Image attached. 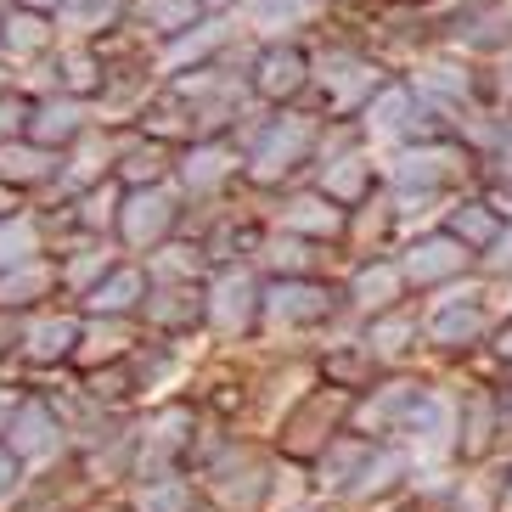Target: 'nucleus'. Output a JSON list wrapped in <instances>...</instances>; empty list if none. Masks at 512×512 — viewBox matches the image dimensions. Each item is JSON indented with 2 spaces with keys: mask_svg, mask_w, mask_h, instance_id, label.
<instances>
[{
  "mask_svg": "<svg viewBox=\"0 0 512 512\" xmlns=\"http://www.w3.org/2000/svg\"><path fill=\"white\" fill-rule=\"evenodd\" d=\"M310 57H304L299 40H265L254 57V74H248V85H254L259 102H293V96L310 85Z\"/></svg>",
  "mask_w": 512,
  "mask_h": 512,
  "instance_id": "obj_6",
  "label": "nucleus"
},
{
  "mask_svg": "<svg viewBox=\"0 0 512 512\" xmlns=\"http://www.w3.org/2000/svg\"><path fill=\"white\" fill-rule=\"evenodd\" d=\"M467 164H473L467 147L428 136V141H417V147H406L394 158L389 181H394V192H445V186H456L467 175Z\"/></svg>",
  "mask_w": 512,
  "mask_h": 512,
  "instance_id": "obj_2",
  "label": "nucleus"
},
{
  "mask_svg": "<svg viewBox=\"0 0 512 512\" xmlns=\"http://www.w3.org/2000/svg\"><path fill=\"white\" fill-rule=\"evenodd\" d=\"M242 6V23L259 34V40H287L293 29L316 23L327 12V0H237Z\"/></svg>",
  "mask_w": 512,
  "mask_h": 512,
  "instance_id": "obj_17",
  "label": "nucleus"
},
{
  "mask_svg": "<svg viewBox=\"0 0 512 512\" xmlns=\"http://www.w3.org/2000/svg\"><path fill=\"white\" fill-rule=\"evenodd\" d=\"M17 479H23V462H17V456L6 451V445H0V496H12Z\"/></svg>",
  "mask_w": 512,
  "mask_h": 512,
  "instance_id": "obj_43",
  "label": "nucleus"
},
{
  "mask_svg": "<svg viewBox=\"0 0 512 512\" xmlns=\"http://www.w3.org/2000/svg\"><path fill=\"white\" fill-rule=\"evenodd\" d=\"M203 316L220 332H248L259 316V282L248 271H220L214 287H203Z\"/></svg>",
  "mask_w": 512,
  "mask_h": 512,
  "instance_id": "obj_9",
  "label": "nucleus"
},
{
  "mask_svg": "<svg viewBox=\"0 0 512 512\" xmlns=\"http://www.w3.org/2000/svg\"><path fill=\"white\" fill-rule=\"evenodd\" d=\"M276 226L293 231V237H310V242H332V237H344L349 209L332 203L327 192H299V197H287L282 209H276Z\"/></svg>",
  "mask_w": 512,
  "mask_h": 512,
  "instance_id": "obj_13",
  "label": "nucleus"
},
{
  "mask_svg": "<svg viewBox=\"0 0 512 512\" xmlns=\"http://www.w3.org/2000/svg\"><path fill=\"white\" fill-rule=\"evenodd\" d=\"M456 512H484V496H479V490H467V496H456Z\"/></svg>",
  "mask_w": 512,
  "mask_h": 512,
  "instance_id": "obj_45",
  "label": "nucleus"
},
{
  "mask_svg": "<svg viewBox=\"0 0 512 512\" xmlns=\"http://www.w3.org/2000/svg\"><path fill=\"white\" fill-rule=\"evenodd\" d=\"M259 259L282 276H316L321 271V254L310 237H293V231H276V237L259 242Z\"/></svg>",
  "mask_w": 512,
  "mask_h": 512,
  "instance_id": "obj_29",
  "label": "nucleus"
},
{
  "mask_svg": "<svg viewBox=\"0 0 512 512\" xmlns=\"http://www.w3.org/2000/svg\"><path fill=\"white\" fill-rule=\"evenodd\" d=\"M147 316L158 321V327H192L197 316H203V287H192V282H175V276H169V282H158L152 287L147 282Z\"/></svg>",
  "mask_w": 512,
  "mask_h": 512,
  "instance_id": "obj_24",
  "label": "nucleus"
},
{
  "mask_svg": "<svg viewBox=\"0 0 512 512\" xmlns=\"http://www.w3.org/2000/svg\"><path fill=\"white\" fill-rule=\"evenodd\" d=\"M6 434H12L6 451H12L17 462H40V456H51L62 445V422L46 400H23V406H12V417H6Z\"/></svg>",
  "mask_w": 512,
  "mask_h": 512,
  "instance_id": "obj_14",
  "label": "nucleus"
},
{
  "mask_svg": "<svg viewBox=\"0 0 512 512\" xmlns=\"http://www.w3.org/2000/svg\"><path fill=\"white\" fill-rule=\"evenodd\" d=\"M51 282H57V265H51V259H40V254L12 259V265L0 271V310H23V304L46 299Z\"/></svg>",
  "mask_w": 512,
  "mask_h": 512,
  "instance_id": "obj_22",
  "label": "nucleus"
},
{
  "mask_svg": "<svg viewBox=\"0 0 512 512\" xmlns=\"http://www.w3.org/2000/svg\"><path fill=\"white\" fill-rule=\"evenodd\" d=\"M501 91H512V57L501 62Z\"/></svg>",
  "mask_w": 512,
  "mask_h": 512,
  "instance_id": "obj_49",
  "label": "nucleus"
},
{
  "mask_svg": "<svg viewBox=\"0 0 512 512\" xmlns=\"http://www.w3.org/2000/svg\"><path fill=\"white\" fill-rule=\"evenodd\" d=\"M0 91H6V68H0Z\"/></svg>",
  "mask_w": 512,
  "mask_h": 512,
  "instance_id": "obj_53",
  "label": "nucleus"
},
{
  "mask_svg": "<svg viewBox=\"0 0 512 512\" xmlns=\"http://www.w3.org/2000/svg\"><path fill=\"white\" fill-rule=\"evenodd\" d=\"M400 293H406V276H400V265H394V259L361 265V271H355V282H349V299L361 304L366 316H377V310L400 304Z\"/></svg>",
  "mask_w": 512,
  "mask_h": 512,
  "instance_id": "obj_25",
  "label": "nucleus"
},
{
  "mask_svg": "<svg viewBox=\"0 0 512 512\" xmlns=\"http://www.w3.org/2000/svg\"><path fill=\"white\" fill-rule=\"evenodd\" d=\"M17 6H34V12H51V6H57V0H17Z\"/></svg>",
  "mask_w": 512,
  "mask_h": 512,
  "instance_id": "obj_50",
  "label": "nucleus"
},
{
  "mask_svg": "<svg viewBox=\"0 0 512 512\" xmlns=\"http://www.w3.org/2000/svg\"><path fill=\"white\" fill-rule=\"evenodd\" d=\"M237 169H242L237 147H226L220 136H197L192 147H186V158L175 164V175H181V186L192 197H209V192H220Z\"/></svg>",
  "mask_w": 512,
  "mask_h": 512,
  "instance_id": "obj_11",
  "label": "nucleus"
},
{
  "mask_svg": "<svg viewBox=\"0 0 512 512\" xmlns=\"http://www.w3.org/2000/svg\"><path fill=\"white\" fill-rule=\"evenodd\" d=\"M372 456V439H338L321 456V490H349V479L361 473V462Z\"/></svg>",
  "mask_w": 512,
  "mask_h": 512,
  "instance_id": "obj_33",
  "label": "nucleus"
},
{
  "mask_svg": "<svg viewBox=\"0 0 512 512\" xmlns=\"http://www.w3.org/2000/svg\"><path fill=\"white\" fill-rule=\"evenodd\" d=\"M12 406H17L12 394H0V434H6V417H12Z\"/></svg>",
  "mask_w": 512,
  "mask_h": 512,
  "instance_id": "obj_47",
  "label": "nucleus"
},
{
  "mask_svg": "<svg viewBox=\"0 0 512 512\" xmlns=\"http://www.w3.org/2000/svg\"><path fill=\"white\" fill-rule=\"evenodd\" d=\"M490 422H496V400H490V394H473V400H467V428L456 422V428L467 434V445H462L467 456H484V445H490Z\"/></svg>",
  "mask_w": 512,
  "mask_h": 512,
  "instance_id": "obj_38",
  "label": "nucleus"
},
{
  "mask_svg": "<svg viewBox=\"0 0 512 512\" xmlns=\"http://www.w3.org/2000/svg\"><path fill=\"white\" fill-rule=\"evenodd\" d=\"M316 147H321V124L304 119V113H282V119H271L254 136L242 169H248V181L254 186H276V181H287V175H293Z\"/></svg>",
  "mask_w": 512,
  "mask_h": 512,
  "instance_id": "obj_1",
  "label": "nucleus"
},
{
  "mask_svg": "<svg viewBox=\"0 0 512 512\" xmlns=\"http://www.w3.org/2000/svg\"><path fill=\"white\" fill-rule=\"evenodd\" d=\"M130 12V0H57L51 6V23L74 40H96V34L119 29V17Z\"/></svg>",
  "mask_w": 512,
  "mask_h": 512,
  "instance_id": "obj_21",
  "label": "nucleus"
},
{
  "mask_svg": "<svg viewBox=\"0 0 512 512\" xmlns=\"http://www.w3.org/2000/svg\"><path fill=\"white\" fill-rule=\"evenodd\" d=\"M321 91H327V113L332 119H349V113H361L366 96L383 85V68H377L372 57H355V51H332L327 62H321Z\"/></svg>",
  "mask_w": 512,
  "mask_h": 512,
  "instance_id": "obj_5",
  "label": "nucleus"
},
{
  "mask_svg": "<svg viewBox=\"0 0 512 512\" xmlns=\"http://www.w3.org/2000/svg\"><path fill=\"white\" fill-rule=\"evenodd\" d=\"M113 214H119V186H91V192L79 197V231H113Z\"/></svg>",
  "mask_w": 512,
  "mask_h": 512,
  "instance_id": "obj_37",
  "label": "nucleus"
},
{
  "mask_svg": "<svg viewBox=\"0 0 512 512\" xmlns=\"http://www.w3.org/2000/svg\"><path fill=\"white\" fill-rule=\"evenodd\" d=\"M107 265H113V254H107V248H91V254H79L74 265H68V271H57V282H68V287H91L96 276L107 271Z\"/></svg>",
  "mask_w": 512,
  "mask_h": 512,
  "instance_id": "obj_40",
  "label": "nucleus"
},
{
  "mask_svg": "<svg viewBox=\"0 0 512 512\" xmlns=\"http://www.w3.org/2000/svg\"><path fill=\"white\" fill-rule=\"evenodd\" d=\"M6 316H12V310H0V349H12L6 338H17V321H6Z\"/></svg>",
  "mask_w": 512,
  "mask_h": 512,
  "instance_id": "obj_46",
  "label": "nucleus"
},
{
  "mask_svg": "<svg viewBox=\"0 0 512 512\" xmlns=\"http://www.w3.org/2000/svg\"><path fill=\"white\" fill-rule=\"evenodd\" d=\"M175 220H181V209H175V192H164V181L158 186H130V192H119V214H113V231L124 237V248H164L169 231H175Z\"/></svg>",
  "mask_w": 512,
  "mask_h": 512,
  "instance_id": "obj_3",
  "label": "nucleus"
},
{
  "mask_svg": "<svg viewBox=\"0 0 512 512\" xmlns=\"http://www.w3.org/2000/svg\"><path fill=\"white\" fill-rule=\"evenodd\" d=\"M192 439V411H181V406H169V411H158V417L147 422V451L141 456H152V462H164V456H175Z\"/></svg>",
  "mask_w": 512,
  "mask_h": 512,
  "instance_id": "obj_34",
  "label": "nucleus"
},
{
  "mask_svg": "<svg viewBox=\"0 0 512 512\" xmlns=\"http://www.w3.org/2000/svg\"><path fill=\"white\" fill-rule=\"evenodd\" d=\"M57 68H62V91L68 96H96L107 85V62L91 40H74V46L57 57Z\"/></svg>",
  "mask_w": 512,
  "mask_h": 512,
  "instance_id": "obj_26",
  "label": "nucleus"
},
{
  "mask_svg": "<svg viewBox=\"0 0 512 512\" xmlns=\"http://www.w3.org/2000/svg\"><path fill=\"white\" fill-rule=\"evenodd\" d=\"M203 12H226V6H237V0H197Z\"/></svg>",
  "mask_w": 512,
  "mask_h": 512,
  "instance_id": "obj_48",
  "label": "nucleus"
},
{
  "mask_svg": "<svg viewBox=\"0 0 512 512\" xmlns=\"http://www.w3.org/2000/svg\"><path fill=\"white\" fill-rule=\"evenodd\" d=\"M484 327H490V316H484V293L479 287H462V293H445V299L434 304V316H428V344L439 349H467L473 338H484Z\"/></svg>",
  "mask_w": 512,
  "mask_h": 512,
  "instance_id": "obj_8",
  "label": "nucleus"
},
{
  "mask_svg": "<svg viewBox=\"0 0 512 512\" xmlns=\"http://www.w3.org/2000/svg\"><path fill=\"white\" fill-rule=\"evenodd\" d=\"M220 46H226V23H220V17H214V23H203V17H197L192 29L169 34V57H164V68H186V62H192V68H203V62H209Z\"/></svg>",
  "mask_w": 512,
  "mask_h": 512,
  "instance_id": "obj_27",
  "label": "nucleus"
},
{
  "mask_svg": "<svg viewBox=\"0 0 512 512\" xmlns=\"http://www.w3.org/2000/svg\"><path fill=\"white\" fill-rule=\"evenodd\" d=\"M406 473V456L400 451H372L361 462V473L349 479V496L355 501H372V496H383V490H394V479Z\"/></svg>",
  "mask_w": 512,
  "mask_h": 512,
  "instance_id": "obj_32",
  "label": "nucleus"
},
{
  "mask_svg": "<svg viewBox=\"0 0 512 512\" xmlns=\"http://www.w3.org/2000/svg\"><path fill=\"white\" fill-rule=\"evenodd\" d=\"M136 12H141V23H147L152 34H181V29H192L197 17H203V6L197 0H136Z\"/></svg>",
  "mask_w": 512,
  "mask_h": 512,
  "instance_id": "obj_35",
  "label": "nucleus"
},
{
  "mask_svg": "<svg viewBox=\"0 0 512 512\" xmlns=\"http://www.w3.org/2000/svg\"><path fill=\"white\" fill-rule=\"evenodd\" d=\"M501 220H507V209L484 203V197H462V203H451V214H445V231H451L462 248L484 254V248H490V237L501 231Z\"/></svg>",
  "mask_w": 512,
  "mask_h": 512,
  "instance_id": "obj_23",
  "label": "nucleus"
},
{
  "mask_svg": "<svg viewBox=\"0 0 512 512\" xmlns=\"http://www.w3.org/2000/svg\"><path fill=\"white\" fill-rule=\"evenodd\" d=\"M23 119H29V102H23V96H6V91H0V141L23 136Z\"/></svg>",
  "mask_w": 512,
  "mask_h": 512,
  "instance_id": "obj_41",
  "label": "nucleus"
},
{
  "mask_svg": "<svg viewBox=\"0 0 512 512\" xmlns=\"http://www.w3.org/2000/svg\"><path fill=\"white\" fill-rule=\"evenodd\" d=\"M147 299V276L136 265H107L91 287H85V310L91 316H124V310H136Z\"/></svg>",
  "mask_w": 512,
  "mask_h": 512,
  "instance_id": "obj_20",
  "label": "nucleus"
},
{
  "mask_svg": "<svg viewBox=\"0 0 512 512\" xmlns=\"http://www.w3.org/2000/svg\"><path fill=\"white\" fill-rule=\"evenodd\" d=\"M372 164H377L372 152H338V158H327V164H321V186H316V192H327L332 203L355 209V203H366V197H372V181H377Z\"/></svg>",
  "mask_w": 512,
  "mask_h": 512,
  "instance_id": "obj_18",
  "label": "nucleus"
},
{
  "mask_svg": "<svg viewBox=\"0 0 512 512\" xmlns=\"http://www.w3.org/2000/svg\"><path fill=\"white\" fill-rule=\"evenodd\" d=\"M51 46H57V23H51V12L17 6V12L0 17V51H6V57L29 62V57H46Z\"/></svg>",
  "mask_w": 512,
  "mask_h": 512,
  "instance_id": "obj_19",
  "label": "nucleus"
},
{
  "mask_svg": "<svg viewBox=\"0 0 512 512\" xmlns=\"http://www.w3.org/2000/svg\"><path fill=\"white\" fill-rule=\"evenodd\" d=\"M417 344V316H406V310H377L372 327H366V355H383V361H400L406 349Z\"/></svg>",
  "mask_w": 512,
  "mask_h": 512,
  "instance_id": "obj_28",
  "label": "nucleus"
},
{
  "mask_svg": "<svg viewBox=\"0 0 512 512\" xmlns=\"http://www.w3.org/2000/svg\"><path fill=\"white\" fill-rule=\"evenodd\" d=\"M400 434H411V445L417 451H445L456 434V400L451 394H439V389H417V400H411L406 411H400V422H394Z\"/></svg>",
  "mask_w": 512,
  "mask_h": 512,
  "instance_id": "obj_10",
  "label": "nucleus"
},
{
  "mask_svg": "<svg viewBox=\"0 0 512 512\" xmlns=\"http://www.w3.org/2000/svg\"><path fill=\"white\" fill-rule=\"evenodd\" d=\"M417 389H422V383H389V389H383V394L372 400V406L361 411L366 428H394V422H400V411H406L411 400H417Z\"/></svg>",
  "mask_w": 512,
  "mask_h": 512,
  "instance_id": "obj_36",
  "label": "nucleus"
},
{
  "mask_svg": "<svg viewBox=\"0 0 512 512\" xmlns=\"http://www.w3.org/2000/svg\"><path fill=\"white\" fill-rule=\"evenodd\" d=\"M501 147H507V152H512V119H507V124H501Z\"/></svg>",
  "mask_w": 512,
  "mask_h": 512,
  "instance_id": "obj_51",
  "label": "nucleus"
},
{
  "mask_svg": "<svg viewBox=\"0 0 512 512\" xmlns=\"http://www.w3.org/2000/svg\"><path fill=\"white\" fill-rule=\"evenodd\" d=\"M192 507V490L181 479H147L141 490V512H186Z\"/></svg>",
  "mask_w": 512,
  "mask_h": 512,
  "instance_id": "obj_39",
  "label": "nucleus"
},
{
  "mask_svg": "<svg viewBox=\"0 0 512 512\" xmlns=\"http://www.w3.org/2000/svg\"><path fill=\"white\" fill-rule=\"evenodd\" d=\"M113 164H119L124 186H158L175 164V152H169V141H141V147H124Z\"/></svg>",
  "mask_w": 512,
  "mask_h": 512,
  "instance_id": "obj_31",
  "label": "nucleus"
},
{
  "mask_svg": "<svg viewBox=\"0 0 512 512\" xmlns=\"http://www.w3.org/2000/svg\"><path fill=\"white\" fill-rule=\"evenodd\" d=\"M507 507H512V479H507Z\"/></svg>",
  "mask_w": 512,
  "mask_h": 512,
  "instance_id": "obj_52",
  "label": "nucleus"
},
{
  "mask_svg": "<svg viewBox=\"0 0 512 512\" xmlns=\"http://www.w3.org/2000/svg\"><path fill=\"white\" fill-rule=\"evenodd\" d=\"M411 96L428 113H467V102H473V74L456 68V62H422L417 74H411Z\"/></svg>",
  "mask_w": 512,
  "mask_h": 512,
  "instance_id": "obj_16",
  "label": "nucleus"
},
{
  "mask_svg": "<svg viewBox=\"0 0 512 512\" xmlns=\"http://www.w3.org/2000/svg\"><path fill=\"white\" fill-rule=\"evenodd\" d=\"M332 287L316 276H282V282L259 287V316L276 321V327H316L332 316Z\"/></svg>",
  "mask_w": 512,
  "mask_h": 512,
  "instance_id": "obj_4",
  "label": "nucleus"
},
{
  "mask_svg": "<svg viewBox=\"0 0 512 512\" xmlns=\"http://www.w3.org/2000/svg\"><path fill=\"white\" fill-rule=\"evenodd\" d=\"M79 130H91V113H85V96H46V102H29V119H23V136L40 141V147H68Z\"/></svg>",
  "mask_w": 512,
  "mask_h": 512,
  "instance_id": "obj_12",
  "label": "nucleus"
},
{
  "mask_svg": "<svg viewBox=\"0 0 512 512\" xmlns=\"http://www.w3.org/2000/svg\"><path fill=\"white\" fill-rule=\"evenodd\" d=\"M57 175H62L57 147H40V141H29V136L0 141V186L23 192V186H46V181H57Z\"/></svg>",
  "mask_w": 512,
  "mask_h": 512,
  "instance_id": "obj_15",
  "label": "nucleus"
},
{
  "mask_svg": "<svg viewBox=\"0 0 512 512\" xmlns=\"http://www.w3.org/2000/svg\"><path fill=\"white\" fill-rule=\"evenodd\" d=\"M467 259H473V248H462L451 231H434V237H417V242H411L406 254L394 259V265H400L406 287H439V282H451V276H462Z\"/></svg>",
  "mask_w": 512,
  "mask_h": 512,
  "instance_id": "obj_7",
  "label": "nucleus"
},
{
  "mask_svg": "<svg viewBox=\"0 0 512 512\" xmlns=\"http://www.w3.org/2000/svg\"><path fill=\"white\" fill-rule=\"evenodd\" d=\"M484 265H490V271H512V214L501 220L496 237H490V248H484Z\"/></svg>",
  "mask_w": 512,
  "mask_h": 512,
  "instance_id": "obj_42",
  "label": "nucleus"
},
{
  "mask_svg": "<svg viewBox=\"0 0 512 512\" xmlns=\"http://www.w3.org/2000/svg\"><path fill=\"white\" fill-rule=\"evenodd\" d=\"M79 344V321L74 316H46L23 327V349H29V361H68Z\"/></svg>",
  "mask_w": 512,
  "mask_h": 512,
  "instance_id": "obj_30",
  "label": "nucleus"
},
{
  "mask_svg": "<svg viewBox=\"0 0 512 512\" xmlns=\"http://www.w3.org/2000/svg\"><path fill=\"white\" fill-rule=\"evenodd\" d=\"M496 355H501V361H512V321H507V327H496Z\"/></svg>",
  "mask_w": 512,
  "mask_h": 512,
  "instance_id": "obj_44",
  "label": "nucleus"
}]
</instances>
